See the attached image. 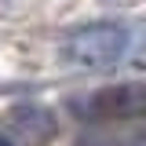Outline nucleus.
<instances>
[{"label": "nucleus", "mask_w": 146, "mask_h": 146, "mask_svg": "<svg viewBox=\"0 0 146 146\" xmlns=\"http://www.w3.org/2000/svg\"><path fill=\"white\" fill-rule=\"evenodd\" d=\"M77 117L84 121H135L146 117V80H124L80 95L70 102Z\"/></svg>", "instance_id": "f03ea898"}, {"label": "nucleus", "mask_w": 146, "mask_h": 146, "mask_svg": "<svg viewBox=\"0 0 146 146\" xmlns=\"http://www.w3.org/2000/svg\"><path fill=\"white\" fill-rule=\"evenodd\" d=\"M4 131L18 146H48L55 139V113L40 102H18L4 117Z\"/></svg>", "instance_id": "7ed1b4c3"}, {"label": "nucleus", "mask_w": 146, "mask_h": 146, "mask_svg": "<svg viewBox=\"0 0 146 146\" xmlns=\"http://www.w3.org/2000/svg\"><path fill=\"white\" fill-rule=\"evenodd\" d=\"M0 146H18L15 139H11V135H7V131H4V128H0Z\"/></svg>", "instance_id": "20e7f679"}, {"label": "nucleus", "mask_w": 146, "mask_h": 146, "mask_svg": "<svg viewBox=\"0 0 146 146\" xmlns=\"http://www.w3.org/2000/svg\"><path fill=\"white\" fill-rule=\"evenodd\" d=\"M128 48H131V29L124 22H91L66 36L62 55L80 70H106L124 58Z\"/></svg>", "instance_id": "f257e3e1"}]
</instances>
